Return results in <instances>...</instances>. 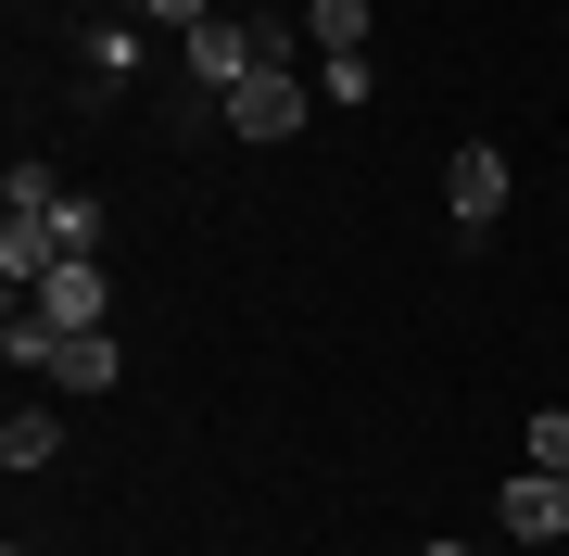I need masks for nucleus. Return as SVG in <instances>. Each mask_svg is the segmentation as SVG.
<instances>
[{"instance_id": "nucleus-1", "label": "nucleus", "mask_w": 569, "mask_h": 556, "mask_svg": "<svg viewBox=\"0 0 569 556\" xmlns=\"http://www.w3.org/2000/svg\"><path fill=\"white\" fill-rule=\"evenodd\" d=\"M13 304H39V330H102L114 279H102V253H63V266H51V279H26Z\"/></svg>"}, {"instance_id": "nucleus-2", "label": "nucleus", "mask_w": 569, "mask_h": 556, "mask_svg": "<svg viewBox=\"0 0 569 556\" xmlns=\"http://www.w3.org/2000/svg\"><path fill=\"white\" fill-rule=\"evenodd\" d=\"M305 102H317V77L266 63V77H241V89H228V140H291V127H305Z\"/></svg>"}, {"instance_id": "nucleus-3", "label": "nucleus", "mask_w": 569, "mask_h": 556, "mask_svg": "<svg viewBox=\"0 0 569 556\" xmlns=\"http://www.w3.org/2000/svg\"><path fill=\"white\" fill-rule=\"evenodd\" d=\"M443 203H456V228L481 241L493 215H507V152L493 140H456V165H443Z\"/></svg>"}, {"instance_id": "nucleus-4", "label": "nucleus", "mask_w": 569, "mask_h": 556, "mask_svg": "<svg viewBox=\"0 0 569 556\" xmlns=\"http://www.w3.org/2000/svg\"><path fill=\"white\" fill-rule=\"evenodd\" d=\"M493 518H507V544H531V556H545V544L569 532V481H557V468H519L507 494H493Z\"/></svg>"}, {"instance_id": "nucleus-5", "label": "nucleus", "mask_w": 569, "mask_h": 556, "mask_svg": "<svg viewBox=\"0 0 569 556\" xmlns=\"http://www.w3.org/2000/svg\"><path fill=\"white\" fill-rule=\"evenodd\" d=\"M39 380H63V392H114V330H63Z\"/></svg>"}, {"instance_id": "nucleus-6", "label": "nucleus", "mask_w": 569, "mask_h": 556, "mask_svg": "<svg viewBox=\"0 0 569 556\" xmlns=\"http://www.w3.org/2000/svg\"><path fill=\"white\" fill-rule=\"evenodd\" d=\"M51 455H63V417H51V405H13V417H0V468H13V481L51 468Z\"/></svg>"}, {"instance_id": "nucleus-7", "label": "nucleus", "mask_w": 569, "mask_h": 556, "mask_svg": "<svg viewBox=\"0 0 569 556\" xmlns=\"http://www.w3.org/2000/svg\"><path fill=\"white\" fill-rule=\"evenodd\" d=\"M305 39L342 63V51H367V0H305Z\"/></svg>"}, {"instance_id": "nucleus-8", "label": "nucleus", "mask_w": 569, "mask_h": 556, "mask_svg": "<svg viewBox=\"0 0 569 556\" xmlns=\"http://www.w3.org/2000/svg\"><path fill=\"white\" fill-rule=\"evenodd\" d=\"M89 63L102 77H140V26H89Z\"/></svg>"}, {"instance_id": "nucleus-9", "label": "nucleus", "mask_w": 569, "mask_h": 556, "mask_svg": "<svg viewBox=\"0 0 569 556\" xmlns=\"http://www.w3.org/2000/svg\"><path fill=\"white\" fill-rule=\"evenodd\" d=\"M317 89H329V102H342V114H355V102H367V89H380V63H367V51H342V63H329V77H317Z\"/></svg>"}, {"instance_id": "nucleus-10", "label": "nucleus", "mask_w": 569, "mask_h": 556, "mask_svg": "<svg viewBox=\"0 0 569 556\" xmlns=\"http://www.w3.org/2000/svg\"><path fill=\"white\" fill-rule=\"evenodd\" d=\"M531 468H557V481H569V405H545V417H531Z\"/></svg>"}, {"instance_id": "nucleus-11", "label": "nucleus", "mask_w": 569, "mask_h": 556, "mask_svg": "<svg viewBox=\"0 0 569 556\" xmlns=\"http://www.w3.org/2000/svg\"><path fill=\"white\" fill-rule=\"evenodd\" d=\"M418 556H468V544H418Z\"/></svg>"}, {"instance_id": "nucleus-12", "label": "nucleus", "mask_w": 569, "mask_h": 556, "mask_svg": "<svg viewBox=\"0 0 569 556\" xmlns=\"http://www.w3.org/2000/svg\"><path fill=\"white\" fill-rule=\"evenodd\" d=\"M13 556H26V544H13Z\"/></svg>"}, {"instance_id": "nucleus-13", "label": "nucleus", "mask_w": 569, "mask_h": 556, "mask_svg": "<svg viewBox=\"0 0 569 556\" xmlns=\"http://www.w3.org/2000/svg\"><path fill=\"white\" fill-rule=\"evenodd\" d=\"M519 556H531V544H519Z\"/></svg>"}]
</instances>
